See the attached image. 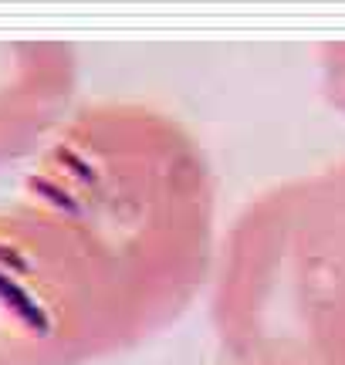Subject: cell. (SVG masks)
Instances as JSON below:
<instances>
[{
	"label": "cell",
	"instance_id": "cell-1",
	"mask_svg": "<svg viewBox=\"0 0 345 365\" xmlns=\"http://www.w3.org/2000/svg\"><path fill=\"white\" fill-rule=\"evenodd\" d=\"M207 203L203 156L176 118L78 108L0 207V365H75L135 335L160 312L139 274H172L160 254L176 257L146 244H203Z\"/></svg>",
	"mask_w": 345,
	"mask_h": 365
},
{
	"label": "cell",
	"instance_id": "cell-2",
	"mask_svg": "<svg viewBox=\"0 0 345 365\" xmlns=\"http://www.w3.org/2000/svg\"><path fill=\"white\" fill-rule=\"evenodd\" d=\"M71 85L75 58L65 44H0V159L51 129Z\"/></svg>",
	"mask_w": 345,
	"mask_h": 365
}]
</instances>
